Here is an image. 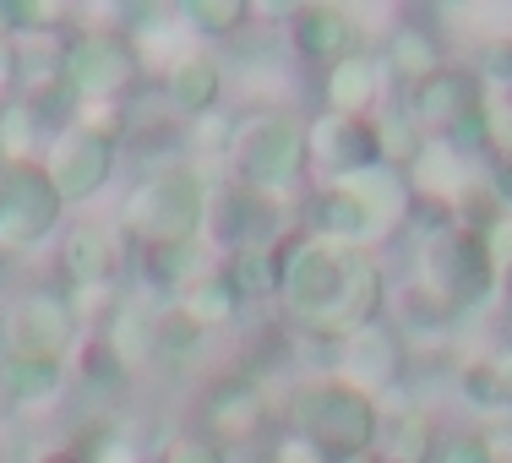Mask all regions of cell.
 Masks as SVG:
<instances>
[{
  "instance_id": "6da1fadb",
  "label": "cell",
  "mask_w": 512,
  "mask_h": 463,
  "mask_svg": "<svg viewBox=\"0 0 512 463\" xmlns=\"http://www.w3.org/2000/svg\"><path fill=\"white\" fill-rule=\"evenodd\" d=\"M120 218H126V235L137 240V251L191 246V240H202L207 224V180L191 164H164L137 180Z\"/></svg>"
},
{
  "instance_id": "7a4b0ae2",
  "label": "cell",
  "mask_w": 512,
  "mask_h": 463,
  "mask_svg": "<svg viewBox=\"0 0 512 463\" xmlns=\"http://www.w3.org/2000/svg\"><path fill=\"white\" fill-rule=\"evenodd\" d=\"M311 164V137L295 115L284 109H256L251 120H235V142H229V169L240 186L278 197L284 186H295Z\"/></svg>"
},
{
  "instance_id": "3957f363",
  "label": "cell",
  "mask_w": 512,
  "mask_h": 463,
  "mask_svg": "<svg viewBox=\"0 0 512 463\" xmlns=\"http://www.w3.org/2000/svg\"><path fill=\"white\" fill-rule=\"evenodd\" d=\"M295 431L322 442L333 458L365 453L376 447V431H382V409H376L371 393H360L355 382H344L338 371H327L322 382L300 387L295 398Z\"/></svg>"
},
{
  "instance_id": "277c9868",
  "label": "cell",
  "mask_w": 512,
  "mask_h": 463,
  "mask_svg": "<svg viewBox=\"0 0 512 463\" xmlns=\"http://www.w3.org/2000/svg\"><path fill=\"white\" fill-rule=\"evenodd\" d=\"M344 267H349V251L333 246V240L295 235L289 246H278V300L295 316V327H316L333 316Z\"/></svg>"
},
{
  "instance_id": "5b68a950",
  "label": "cell",
  "mask_w": 512,
  "mask_h": 463,
  "mask_svg": "<svg viewBox=\"0 0 512 463\" xmlns=\"http://www.w3.org/2000/svg\"><path fill=\"white\" fill-rule=\"evenodd\" d=\"M414 273L442 295L447 311H474L496 295V251L485 235H469V229H447V235L425 240V257Z\"/></svg>"
},
{
  "instance_id": "8992f818",
  "label": "cell",
  "mask_w": 512,
  "mask_h": 463,
  "mask_svg": "<svg viewBox=\"0 0 512 463\" xmlns=\"http://www.w3.org/2000/svg\"><path fill=\"white\" fill-rule=\"evenodd\" d=\"M60 44H66V77L82 104H126L137 93L142 55L126 33L82 28V33H66Z\"/></svg>"
},
{
  "instance_id": "52a82bcc",
  "label": "cell",
  "mask_w": 512,
  "mask_h": 463,
  "mask_svg": "<svg viewBox=\"0 0 512 463\" xmlns=\"http://www.w3.org/2000/svg\"><path fill=\"white\" fill-rule=\"evenodd\" d=\"M82 344V322L60 289L22 295L0 322V355H33V360H71Z\"/></svg>"
},
{
  "instance_id": "ba28073f",
  "label": "cell",
  "mask_w": 512,
  "mask_h": 463,
  "mask_svg": "<svg viewBox=\"0 0 512 463\" xmlns=\"http://www.w3.org/2000/svg\"><path fill=\"white\" fill-rule=\"evenodd\" d=\"M66 202L50 186L44 164H11L0 169V251H28L60 224Z\"/></svg>"
},
{
  "instance_id": "9c48e42d",
  "label": "cell",
  "mask_w": 512,
  "mask_h": 463,
  "mask_svg": "<svg viewBox=\"0 0 512 463\" xmlns=\"http://www.w3.org/2000/svg\"><path fill=\"white\" fill-rule=\"evenodd\" d=\"M115 158H120V142L77 120V126H66L50 142V153H44V175H50V186L60 191V202H88V197H99V191L109 186Z\"/></svg>"
},
{
  "instance_id": "30bf717a",
  "label": "cell",
  "mask_w": 512,
  "mask_h": 463,
  "mask_svg": "<svg viewBox=\"0 0 512 463\" xmlns=\"http://www.w3.org/2000/svg\"><path fill=\"white\" fill-rule=\"evenodd\" d=\"M284 224L278 218V197L267 191H251L240 186L235 175L207 186V224L202 235H213L224 251H240V246H273V229Z\"/></svg>"
},
{
  "instance_id": "8fae6325",
  "label": "cell",
  "mask_w": 512,
  "mask_h": 463,
  "mask_svg": "<svg viewBox=\"0 0 512 463\" xmlns=\"http://www.w3.org/2000/svg\"><path fill=\"white\" fill-rule=\"evenodd\" d=\"M338 376L355 382L360 393H371V398L404 387V376H409L404 333H398L393 322H376V327H365V333H349L344 338V355H338Z\"/></svg>"
},
{
  "instance_id": "7c38bea8",
  "label": "cell",
  "mask_w": 512,
  "mask_h": 463,
  "mask_svg": "<svg viewBox=\"0 0 512 463\" xmlns=\"http://www.w3.org/2000/svg\"><path fill=\"white\" fill-rule=\"evenodd\" d=\"M202 431L213 436V442H251L256 431L267 425V387L256 382V376L246 371H229V376H218L213 387H207V398H202Z\"/></svg>"
},
{
  "instance_id": "4fadbf2b",
  "label": "cell",
  "mask_w": 512,
  "mask_h": 463,
  "mask_svg": "<svg viewBox=\"0 0 512 463\" xmlns=\"http://www.w3.org/2000/svg\"><path fill=\"white\" fill-rule=\"evenodd\" d=\"M311 137V164H322L333 180L360 175V169L382 164V142H376V120H355V115H327L316 126H306Z\"/></svg>"
},
{
  "instance_id": "5bb4252c",
  "label": "cell",
  "mask_w": 512,
  "mask_h": 463,
  "mask_svg": "<svg viewBox=\"0 0 512 463\" xmlns=\"http://www.w3.org/2000/svg\"><path fill=\"white\" fill-rule=\"evenodd\" d=\"M387 66L376 60L371 50H355L349 60H338V66H327L322 77V104L327 115H355V120H376L387 104Z\"/></svg>"
},
{
  "instance_id": "9a60e30c",
  "label": "cell",
  "mask_w": 512,
  "mask_h": 463,
  "mask_svg": "<svg viewBox=\"0 0 512 463\" xmlns=\"http://www.w3.org/2000/svg\"><path fill=\"white\" fill-rule=\"evenodd\" d=\"M289 44H295L300 60H322V66H338L360 50V22L349 17L333 0H306V6L289 17Z\"/></svg>"
},
{
  "instance_id": "2e32d148",
  "label": "cell",
  "mask_w": 512,
  "mask_h": 463,
  "mask_svg": "<svg viewBox=\"0 0 512 463\" xmlns=\"http://www.w3.org/2000/svg\"><path fill=\"white\" fill-rule=\"evenodd\" d=\"M158 99L186 120H207L224 104V71H218V60L207 50H180L164 66V77H158Z\"/></svg>"
},
{
  "instance_id": "e0dca14e",
  "label": "cell",
  "mask_w": 512,
  "mask_h": 463,
  "mask_svg": "<svg viewBox=\"0 0 512 463\" xmlns=\"http://www.w3.org/2000/svg\"><path fill=\"white\" fill-rule=\"evenodd\" d=\"M60 262H66V284H120V273H126V240H120V229L109 224H77L66 235V251H60Z\"/></svg>"
},
{
  "instance_id": "ac0fdd59",
  "label": "cell",
  "mask_w": 512,
  "mask_h": 463,
  "mask_svg": "<svg viewBox=\"0 0 512 463\" xmlns=\"http://www.w3.org/2000/svg\"><path fill=\"white\" fill-rule=\"evenodd\" d=\"M333 186H344L349 197L360 202V213H365V224H371V235H387V229L409 224L414 180H409V175H398V169L376 164V169H360V175L333 180Z\"/></svg>"
},
{
  "instance_id": "d6986e66",
  "label": "cell",
  "mask_w": 512,
  "mask_h": 463,
  "mask_svg": "<svg viewBox=\"0 0 512 463\" xmlns=\"http://www.w3.org/2000/svg\"><path fill=\"white\" fill-rule=\"evenodd\" d=\"M71 360H33V355H0V398L17 409H44L60 398Z\"/></svg>"
},
{
  "instance_id": "ffe728a7",
  "label": "cell",
  "mask_w": 512,
  "mask_h": 463,
  "mask_svg": "<svg viewBox=\"0 0 512 463\" xmlns=\"http://www.w3.org/2000/svg\"><path fill=\"white\" fill-rule=\"evenodd\" d=\"M240 306H246V300L235 295V284L224 278V267H207V273L191 278V284H180V295H175V311L186 316L197 333L229 327V322L240 316Z\"/></svg>"
},
{
  "instance_id": "44dd1931",
  "label": "cell",
  "mask_w": 512,
  "mask_h": 463,
  "mask_svg": "<svg viewBox=\"0 0 512 463\" xmlns=\"http://www.w3.org/2000/svg\"><path fill=\"white\" fill-rule=\"evenodd\" d=\"M436 447H442V436H436V425H431L425 409L382 414V431H376V453H382V463H436Z\"/></svg>"
},
{
  "instance_id": "7402d4cb",
  "label": "cell",
  "mask_w": 512,
  "mask_h": 463,
  "mask_svg": "<svg viewBox=\"0 0 512 463\" xmlns=\"http://www.w3.org/2000/svg\"><path fill=\"white\" fill-rule=\"evenodd\" d=\"M387 77L393 82H404V93L414 88V82H425L431 71H442L447 60H442V39H436L425 22H398L393 28V39H387Z\"/></svg>"
},
{
  "instance_id": "603a6c76",
  "label": "cell",
  "mask_w": 512,
  "mask_h": 463,
  "mask_svg": "<svg viewBox=\"0 0 512 463\" xmlns=\"http://www.w3.org/2000/svg\"><path fill=\"white\" fill-rule=\"evenodd\" d=\"M376 142H382V164L398 169V175H414L420 158L431 153V137L420 131V120H414V109L404 99L382 104V115H376Z\"/></svg>"
},
{
  "instance_id": "cb8c5ba5",
  "label": "cell",
  "mask_w": 512,
  "mask_h": 463,
  "mask_svg": "<svg viewBox=\"0 0 512 463\" xmlns=\"http://www.w3.org/2000/svg\"><path fill=\"white\" fill-rule=\"evenodd\" d=\"M458 393L474 409H512V344H496L485 355L458 365Z\"/></svg>"
},
{
  "instance_id": "d4e9b609",
  "label": "cell",
  "mask_w": 512,
  "mask_h": 463,
  "mask_svg": "<svg viewBox=\"0 0 512 463\" xmlns=\"http://www.w3.org/2000/svg\"><path fill=\"white\" fill-rule=\"evenodd\" d=\"M311 235L316 240H333V246H344V251L376 240L371 224H365V213H360V202L349 197L344 186H333V180H327V186L311 197Z\"/></svg>"
},
{
  "instance_id": "484cf974",
  "label": "cell",
  "mask_w": 512,
  "mask_h": 463,
  "mask_svg": "<svg viewBox=\"0 0 512 463\" xmlns=\"http://www.w3.org/2000/svg\"><path fill=\"white\" fill-rule=\"evenodd\" d=\"M224 278L235 284L240 300H273L278 295V246H240L224 251Z\"/></svg>"
},
{
  "instance_id": "4316f807",
  "label": "cell",
  "mask_w": 512,
  "mask_h": 463,
  "mask_svg": "<svg viewBox=\"0 0 512 463\" xmlns=\"http://www.w3.org/2000/svg\"><path fill=\"white\" fill-rule=\"evenodd\" d=\"M387 311H393V327L404 333V327H414V333H436V327H447V311L442 306V295H436L431 284H425L420 273L404 278V284L393 289V300H387Z\"/></svg>"
},
{
  "instance_id": "83f0119b",
  "label": "cell",
  "mask_w": 512,
  "mask_h": 463,
  "mask_svg": "<svg viewBox=\"0 0 512 463\" xmlns=\"http://www.w3.org/2000/svg\"><path fill=\"white\" fill-rule=\"evenodd\" d=\"M39 137H44V126H39V115L28 109V99H6L0 104V164H39Z\"/></svg>"
},
{
  "instance_id": "f1b7e54d",
  "label": "cell",
  "mask_w": 512,
  "mask_h": 463,
  "mask_svg": "<svg viewBox=\"0 0 512 463\" xmlns=\"http://www.w3.org/2000/svg\"><path fill=\"white\" fill-rule=\"evenodd\" d=\"M180 17H186L191 33H202V39H229V33H240L251 22V0H186Z\"/></svg>"
},
{
  "instance_id": "f546056e",
  "label": "cell",
  "mask_w": 512,
  "mask_h": 463,
  "mask_svg": "<svg viewBox=\"0 0 512 463\" xmlns=\"http://www.w3.org/2000/svg\"><path fill=\"white\" fill-rule=\"evenodd\" d=\"M77 371H82V382L115 393V387H126L131 365H126V355H120L109 338H82V344H77Z\"/></svg>"
},
{
  "instance_id": "4dcf8cb0",
  "label": "cell",
  "mask_w": 512,
  "mask_h": 463,
  "mask_svg": "<svg viewBox=\"0 0 512 463\" xmlns=\"http://www.w3.org/2000/svg\"><path fill=\"white\" fill-rule=\"evenodd\" d=\"M71 311H77V322H115L120 311H126V295H120V284H77L66 289Z\"/></svg>"
},
{
  "instance_id": "1f68e13d",
  "label": "cell",
  "mask_w": 512,
  "mask_h": 463,
  "mask_svg": "<svg viewBox=\"0 0 512 463\" xmlns=\"http://www.w3.org/2000/svg\"><path fill=\"white\" fill-rule=\"evenodd\" d=\"M153 463H229V453H224V442H213L207 431H175L158 447Z\"/></svg>"
},
{
  "instance_id": "d6a6232c",
  "label": "cell",
  "mask_w": 512,
  "mask_h": 463,
  "mask_svg": "<svg viewBox=\"0 0 512 463\" xmlns=\"http://www.w3.org/2000/svg\"><path fill=\"white\" fill-rule=\"evenodd\" d=\"M485 131H491V153L512 158V88H485Z\"/></svg>"
},
{
  "instance_id": "836d02e7",
  "label": "cell",
  "mask_w": 512,
  "mask_h": 463,
  "mask_svg": "<svg viewBox=\"0 0 512 463\" xmlns=\"http://www.w3.org/2000/svg\"><path fill=\"white\" fill-rule=\"evenodd\" d=\"M436 463H496V442L485 431H453L436 447Z\"/></svg>"
},
{
  "instance_id": "e575fe53",
  "label": "cell",
  "mask_w": 512,
  "mask_h": 463,
  "mask_svg": "<svg viewBox=\"0 0 512 463\" xmlns=\"http://www.w3.org/2000/svg\"><path fill=\"white\" fill-rule=\"evenodd\" d=\"M267 463H338L333 453H327L322 442H311V436H300V431H284L273 442V453H267Z\"/></svg>"
},
{
  "instance_id": "d590c367",
  "label": "cell",
  "mask_w": 512,
  "mask_h": 463,
  "mask_svg": "<svg viewBox=\"0 0 512 463\" xmlns=\"http://www.w3.org/2000/svg\"><path fill=\"white\" fill-rule=\"evenodd\" d=\"M17 88H22V44L11 33H0V104L17 99Z\"/></svg>"
},
{
  "instance_id": "8d00e7d4",
  "label": "cell",
  "mask_w": 512,
  "mask_h": 463,
  "mask_svg": "<svg viewBox=\"0 0 512 463\" xmlns=\"http://www.w3.org/2000/svg\"><path fill=\"white\" fill-rule=\"evenodd\" d=\"M491 191L512 207V158H496V175H491Z\"/></svg>"
},
{
  "instance_id": "74e56055",
  "label": "cell",
  "mask_w": 512,
  "mask_h": 463,
  "mask_svg": "<svg viewBox=\"0 0 512 463\" xmlns=\"http://www.w3.org/2000/svg\"><path fill=\"white\" fill-rule=\"evenodd\" d=\"M33 463H93L82 447H55V453H44V458H33Z\"/></svg>"
},
{
  "instance_id": "f35d334b",
  "label": "cell",
  "mask_w": 512,
  "mask_h": 463,
  "mask_svg": "<svg viewBox=\"0 0 512 463\" xmlns=\"http://www.w3.org/2000/svg\"><path fill=\"white\" fill-rule=\"evenodd\" d=\"M496 295H502L507 306H512V251L502 257V267H496Z\"/></svg>"
},
{
  "instance_id": "ab89813d",
  "label": "cell",
  "mask_w": 512,
  "mask_h": 463,
  "mask_svg": "<svg viewBox=\"0 0 512 463\" xmlns=\"http://www.w3.org/2000/svg\"><path fill=\"white\" fill-rule=\"evenodd\" d=\"M338 463H382V453H376V447H365V453H349V458H338Z\"/></svg>"
},
{
  "instance_id": "60d3db41",
  "label": "cell",
  "mask_w": 512,
  "mask_h": 463,
  "mask_svg": "<svg viewBox=\"0 0 512 463\" xmlns=\"http://www.w3.org/2000/svg\"><path fill=\"white\" fill-rule=\"evenodd\" d=\"M0 33H6V0H0Z\"/></svg>"
}]
</instances>
